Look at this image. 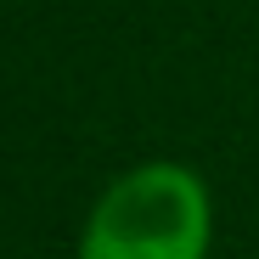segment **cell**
<instances>
[{"label": "cell", "instance_id": "cell-1", "mask_svg": "<svg viewBox=\"0 0 259 259\" xmlns=\"http://www.w3.org/2000/svg\"><path fill=\"white\" fill-rule=\"evenodd\" d=\"M208 192L181 163H141L102 192L79 259H203Z\"/></svg>", "mask_w": 259, "mask_h": 259}]
</instances>
